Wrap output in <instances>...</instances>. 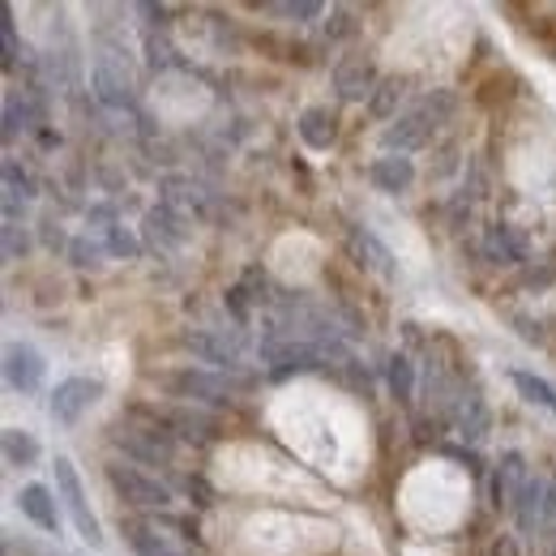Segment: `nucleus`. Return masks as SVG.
Masks as SVG:
<instances>
[{
	"label": "nucleus",
	"instance_id": "nucleus-1",
	"mask_svg": "<svg viewBox=\"0 0 556 556\" xmlns=\"http://www.w3.org/2000/svg\"><path fill=\"white\" fill-rule=\"evenodd\" d=\"M154 381L176 394V399H193V403H210V407H227L236 394V381L218 377V372H202V368H180V372H154Z\"/></svg>",
	"mask_w": 556,
	"mask_h": 556
},
{
	"label": "nucleus",
	"instance_id": "nucleus-2",
	"mask_svg": "<svg viewBox=\"0 0 556 556\" xmlns=\"http://www.w3.org/2000/svg\"><path fill=\"white\" fill-rule=\"evenodd\" d=\"M103 476H108L112 492H116L125 505H138V509H167V505H172V488L159 484L154 476H146L138 467H129V463H108Z\"/></svg>",
	"mask_w": 556,
	"mask_h": 556
},
{
	"label": "nucleus",
	"instance_id": "nucleus-3",
	"mask_svg": "<svg viewBox=\"0 0 556 556\" xmlns=\"http://www.w3.org/2000/svg\"><path fill=\"white\" fill-rule=\"evenodd\" d=\"M52 471H56V488H61V496H65V505H70V518H73V527H77V535H81L90 548H103V527H99V518H94L90 505H86V488H81V476H77L70 454H56Z\"/></svg>",
	"mask_w": 556,
	"mask_h": 556
},
{
	"label": "nucleus",
	"instance_id": "nucleus-4",
	"mask_svg": "<svg viewBox=\"0 0 556 556\" xmlns=\"http://www.w3.org/2000/svg\"><path fill=\"white\" fill-rule=\"evenodd\" d=\"M112 441L125 450V458H138V463H146V467H172V458H176V437H172L163 424L116 428Z\"/></svg>",
	"mask_w": 556,
	"mask_h": 556
},
{
	"label": "nucleus",
	"instance_id": "nucleus-5",
	"mask_svg": "<svg viewBox=\"0 0 556 556\" xmlns=\"http://www.w3.org/2000/svg\"><path fill=\"white\" fill-rule=\"evenodd\" d=\"M99 399H103V381H99V377H70V381H61V386L52 390L48 412H52L56 424H77Z\"/></svg>",
	"mask_w": 556,
	"mask_h": 556
},
{
	"label": "nucleus",
	"instance_id": "nucleus-6",
	"mask_svg": "<svg viewBox=\"0 0 556 556\" xmlns=\"http://www.w3.org/2000/svg\"><path fill=\"white\" fill-rule=\"evenodd\" d=\"M43 372H48V359L30 343H9L4 348V381H9V390L35 394L43 386Z\"/></svg>",
	"mask_w": 556,
	"mask_h": 556
},
{
	"label": "nucleus",
	"instance_id": "nucleus-7",
	"mask_svg": "<svg viewBox=\"0 0 556 556\" xmlns=\"http://www.w3.org/2000/svg\"><path fill=\"white\" fill-rule=\"evenodd\" d=\"M377 86H381V77H377L372 56H348V61L334 65V90H339V99H348V103L372 99Z\"/></svg>",
	"mask_w": 556,
	"mask_h": 556
},
{
	"label": "nucleus",
	"instance_id": "nucleus-8",
	"mask_svg": "<svg viewBox=\"0 0 556 556\" xmlns=\"http://www.w3.org/2000/svg\"><path fill=\"white\" fill-rule=\"evenodd\" d=\"M531 476H527V458L518 454V450H505L501 454V463L492 467V480H488V496H492V505L496 509H505V505H514V496L522 492Z\"/></svg>",
	"mask_w": 556,
	"mask_h": 556
},
{
	"label": "nucleus",
	"instance_id": "nucleus-9",
	"mask_svg": "<svg viewBox=\"0 0 556 556\" xmlns=\"http://www.w3.org/2000/svg\"><path fill=\"white\" fill-rule=\"evenodd\" d=\"M167 424L180 432V437H189V441H223L227 437V419L206 412V407H176Z\"/></svg>",
	"mask_w": 556,
	"mask_h": 556
},
{
	"label": "nucleus",
	"instance_id": "nucleus-10",
	"mask_svg": "<svg viewBox=\"0 0 556 556\" xmlns=\"http://www.w3.org/2000/svg\"><path fill=\"white\" fill-rule=\"evenodd\" d=\"M17 509L39 527V531H48V535H61V509H56V496H52V488L43 484H26L17 492Z\"/></svg>",
	"mask_w": 556,
	"mask_h": 556
},
{
	"label": "nucleus",
	"instance_id": "nucleus-11",
	"mask_svg": "<svg viewBox=\"0 0 556 556\" xmlns=\"http://www.w3.org/2000/svg\"><path fill=\"white\" fill-rule=\"evenodd\" d=\"M432 129H437V125L416 108L412 116H399V121L386 129V150H390V154H412L419 146H428Z\"/></svg>",
	"mask_w": 556,
	"mask_h": 556
},
{
	"label": "nucleus",
	"instance_id": "nucleus-12",
	"mask_svg": "<svg viewBox=\"0 0 556 556\" xmlns=\"http://www.w3.org/2000/svg\"><path fill=\"white\" fill-rule=\"evenodd\" d=\"M368 180H372L381 193H407V189L416 185V163H412L407 154H386V159H372Z\"/></svg>",
	"mask_w": 556,
	"mask_h": 556
},
{
	"label": "nucleus",
	"instance_id": "nucleus-13",
	"mask_svg": "<svg viewBox=\"0 0 556 556\" xmlns=\"http://www.w3.org/2000/svg\"><path fill=\"white\" fill-rule=\"evenodd\" d=\"M295 129H300L304 146H313V150H330V146L339 141V116H334L330 108H304L300 121H295Z\"/></svg>",
	"mask_w": 556,
	"mask_h": 556
},
{
	"label": "nucleus",
	"instance_id": "nucleus-14",
	"mask_svg": "<svg viewBox=\"0 0 556 556\" xmlns=\"http://www.w3.org/2000/svg\"><path fill=\"white\" fill-rule=\"evenodd\" d=\"M351 240V253L359 257V266H368V270H377L381 278H394L399 270H394V253L372 236V231H364V227H351L348 231Z\"/></svg>",
	"mask_w": 556,
	"mask_h": 556
},
{
	"label": "nucleus",
	"instance_id": "nucleus-15",
	"mask_svg": "<svg viewBox=\"0 0 556 556\" xmlns=\"http://www.w3.org/2000/svg\"><path fill=\"white\" fill-rule=\"evenodd\" d=\"M544 492H548V484L540 476H531L522 484V492L514 496V522H518L522 535H535L540 531V522H544Z\"/></svg>",
	"mask_w": 556,
	"mask_h": 556
},
{
	"label": "nucleus",
	"instance_id": "nucleus-16",
	"mask_svg": "<svg viewBox=\"0 0 556 556\" xmlns=\"http://www.w3.org/2000/svg\"><path fill=\"white\" fill-rule=\"evenodd\" d=\"M121 531H125V540H129V548L138 556H180L176 548H172V540L167 535H159L150 522H121Z\"/></svg>",
	"mask_w": 556,
	"mask_h": 556
},
{
	"label": "nucleus",
	"instance_id": "nucleus-17",
	"mask_svg": "<svg viewBox=\"0 0 556 556\" xmlns=\"http://www.w3.org/2000/svg\"><path fill=\"white\" fill-rule=\"evenodd\" d=\"M180 343L193 351V355L210 359V364H223V368H236V364H240L236 348H231V343H218V339L206 334V330H185V334H180Z\"/></svg>",
	"mask_w": 556,
	"mask_h": 556
},
{
	"label": "nucleus",
	"instance_id": "nucleus-18",
	"mask_svg": "<svg viewBox=\"0 0 556 556\" xmlns=\"http://www.w3.org/2000/svg\"><path fill=\"white\" fill-rule=\"evenodd\" d=\"M509 381H514V390H518L531 407H544V412H553L556 416V386L553 381H544V377H535V372H527V368H514V372H509Z\"/></svg>",
	"mask_w": 556,
	"mask_h": 556
},
{
	"label": "nucleus",
	"instance_id": "nucleus-19",
	"mask_svg": "<svg viewBox=\"0 0 556 556\" xmlns=\"http://www.w3.org/2000/svg\"><path fill=\"white\" fill-rule=\"evenodd\" d=\"M386 386H390V394L403 403V407H412V399H416V364H412V355H390V364H386Z\"/></svg>",
	"mask_w": 556,
	"mask_h": 556
},
{
	"label": "nucleus",
	"instance_id": "nucleus-20",
	"mask_svg": "<svg viewBox=\"0 0 556 556\" xmlns=\"http://www.w3.org/2000/svg\"><path fill=\"white\" fill-rule=\"evenodd\" d=\"M488 257L514 266V262H527V244H522V236H518L514 227H501V223H496V227L488 231Z\"/></svg>",
	"mask_w": 556,
	"mask_h": 556
},
{
	"label": "nucleus",
	"instance_id": "nucleus-21",
	"mask_svg": "<svg viewBox=\"0 0 556 556\" xmlns=\"http://www.w3.org/2000/svg\"><path fill=\"white\" fill-rule=\"evenodd\" d=\"M39 441L26 428H4V463L9 467H35L39 463Z\"/></svg>",
	"mask_w": 556,
	"mask_h": 556
},
{
	"label": "nucleus",
	"instance_id": "nucleus-22",
	"mask_svg": "<svg viewBox=\"0 0 556 556\" xmlns=\"http://www.w3.org/2000/svg\"><path fill=\"white\" fill-rule=\"evenodd\" d=\"M94 94L108 103V108H129L134 94H129V77L125 73H112L108 65L94 70Z\"/></svg>",
	"mask_w": 556,
	"mask_h": 556
},
{
	"label": "nucleus",
	"instance_id": "nucleus-23",
	"mask_svg": "<svg viewBox=\"0 0 556 556\" xmlns=\"http://www.w3.org/2000/svg\"><path fill=\"white\" fill-rule=\"evenodd\" d=\"M403 90H407L403 77H381V86H377L372 99H368V112H372L377 121H390V116L399 112V103H403ZM394 121H399V116H394Z\"/></svg>",
	"mask_w": 556,
	"mask_h": 556
},
{
	"label": "nucleus",
	"instance_id": "nucleus-24",
	"mask_svg": "<svg viewBox=\"0 0 556 556\" xmlns=\"http://www.w3.org/2000/svg\"><path fill=\"white\" fill-rule=\"evenodd\" d=\"M419 112H424V116H428L432 125H445V121H450V116L458 112V99H454L450 90H432V94H428V99L419 103Z\"/></svg>",
	"mask_w": 556,
	"mask_h": 556
},
{
	"label": "nucleus",
	"instance_id": "nucleus-25",
	"mask_svg": "<svg viewBox=\"0 0 556 556\" xmlns=\"http://www.w3.org/2000/svg\"><path fill=\"white\" fill-rule=\"evenodd\" d=\"M4 193H9V206L17 198H35V180L17 167V159H4Z\"/></svg>",
	"mask_w": 556,
	"mask_h": 556
},
{
	"label": "nucleus",
	"instance_id": "nucleus-26",
	"mask_svg": "<svg viewBox=\"0 0 556 556\" xmlns=\"http://www.w3.org/2000/svg\"><path fill=\"white\" fill-rule=\"evenodd\" d=\"M0 48H4V70L17 65V26H13V9L0 4Z\"/></svg>",
	"mask_w": 556,
	"mask_h": 556
},
{
	"label": "nucleus",
	"instance_id": "nucleus-27",
	"mask_svg": "<svg viewBox=\"0 0 556 556\" xmlns=\"http://www.w3.org/2000/svg\"><path fill=\"white\" fill-rule=\"evenodd\" d=\"M266 13H278V17H291V22H317L321 17V4L317 0H295V4H262Z\"/></svg>",
	"mask_w": 556,
	"mask_h": 556
},
{
	"label": "nucleus",
	"instance_id": "nucleus-28",
	"mask_svg": "<svg viewBox=\"0 0 556 556\" xmlns=\"http://www.w3.org/2000/svg\"><path fill=\"white\" fill-rule=\"evenodd\" d=\"M108 253H112V257H138L141 253L138 236L125 231V227H112V231H108Z\"/></svg>",
	"mask_w": 556,
	"mask_h": 556
},
{
	"label": "nucleus",
	"instance_id": "nucleus-29",
	"mask_svg": "<svg viewBox=\"0 0 556 556\" xmlns=\"http://www.w3.org/2000/svg\"><path fill=\"white\" fill-rule=\"evenodd\" d=\"M108 253V244H90V240H73L70 244V257H73V266H99V257Z\"/></svg>",
	"mask_w": 556,
	"mask_h": 556
},
{
	"label": "nucleus",
	"instance_id": "nucleus-30",
	"mask_svg": "<svg viewBox=\"0 0 556 556\" xmlns=\"http://www.w3.org/2000/svg\"><path fill=\"white\" fill-rule=\"evenodd\" d=\"M26 249H30V240H26V236H17V223H9V218H4V257H9V262H17Z\"/></svg>",
	"mask_w": 556,
	"mask_h": 556
},
{
	"label": "nucleus",
	"instance_id": "nucleus-31",
	"mask_svg": "<svg viewBox=\"0 0 556 556\" xmlns=\"http://www.w3.org/2000/svg\"><path fill=\"white\" fill-rule=\"evenodd\" d=\"M185 492H189V501H193L198 509H210V505H214V492H210V484L202 476H189V480H185Z\"/></svg>",
	"mask_w": 556,
	"mask_h": 556
},
{
	"label": "nucleus",
	"instance_id": "nucleus-32",
	"mask_svg": "<svg viewBox=\"0 0 556 556\" xmlns=\"http://www.w3.org/2000/svg\"><path fill=\"white\" fill-rule=\"evenodd\" d=\"M227 308L236 313V321H249V291L244 287H231L227 291Z\"/></svg>",
	"mask_w": 556,
	"mask_h": 556
},
{
	"label": "nucleus",
	"instance_id": "nucleus-33",
	"mask_svg": "<svg viewBox=\"0 0 556 556\" xmlns=\"http://www.w3.org/2000/svg\"><path fill=\"white\" fill-rule=\"evenodd\" d=\"M450 458H458V463H467V471H476V476H484V458L476 454V450H445Z\"/></svg>",
	"mask_w": 556,
	"mask_h": 556
},
{
	"label": "nucleus",
	"instance_id": "nucleus-34",
	"mask_svg": "<svg viewBox=\"0 0 556 556\" xmlns=\"http://www.w3.org/2000/svg\"><path fill=\"white\" fill-rule=\"evenodd\" d=\"M488 556H522V548H518V540H514V535H496V540H492V548H488Z\"/></svg>",
	"mask_w": 556,
	"mask_h": 556
},
{
	"label": "nucleus",
	"instance_id": "nucleus-35",
	"mask_svg": "<svg viewBox=\"0 0 556 556\" xmlns=\"http://www.w3.org/2000/svg\"><path fill=\"white\" fill-rule=\"evenodd\" d=\"M518 334H522V339H527V343H544V339H548V334H544V326H540V321H522V317H518Z\"/></svg>",
	"mask_w": 556,
	"mask_h": 556
},
{
	"label": "nucleus",
	"instance_id": "nucleus-36",
	"mask_svg": "<svg viewBox=\"0 0 556 556\" xmlns=\"http://www.w3.org/2000/svg\"><path fill=\"white\" fill-rule=\"evenodd\" d=\"M326 30H330V39H348V35H351V17L343 13V9H339V13H334V26H326Z\"/></svg>",
	"mask_w": 556,
	"mask_h": 556
},
{
	"label": "nucleus",
	"instance_id": "nucleus-37",
	"mask_svg": "<svg viewBox=\"0 0 556 556\" xmlns=\"http://www.w3.org/2000/svg\"><path fill=\"white\" fill-rule=\"evenodd\" d=\"M544 522H556V480L544 492Z\"/></svg>",
	"mask_w": 556,
	"mask_h": 556
},
{
	"label": "nucleus",
	"instance_id": "nucleus-38",
	"mask_svg": "<svg viewBox=\"0 0 556 556\" xmlns=\"http://www.w3.org/2000/svg\"><path fill=\"white\" fill-rule=\"evenodd\" d=\"M163 185H167V189H185V180H176V176H172V180H163ZM189 206H202V189H193V193H189Z\"/></svg>",
	"mask_w": 556,
	"mask_h": 556
},
{
	"label": "nucleus",
	"instance_id": "nucleus-39",
	"mask_svg": "<svg viewBox=\"0 0 556 556\" xmlns=\"http://www.w3.org/2000/svg\"><path fill=\"white\" fill-rule=\"evenodd\" d=\"M553 556H556V553H553Z\"/></svg>",
	"mask_w": 556,
	"mask_h": 556
}]
</instances>
